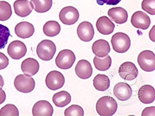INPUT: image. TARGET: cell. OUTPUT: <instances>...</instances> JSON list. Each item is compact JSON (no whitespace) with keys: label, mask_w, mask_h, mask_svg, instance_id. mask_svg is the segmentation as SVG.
I'll return each instance as SVG.
<instances>
[{"label":"cell","mask_w":155,"mask_h":116,"mask_svg":"<svg viewBox=\"0 0 155 116\" xmlns=\"http://www.w3.org/2000/svg\"><path fill=\"white\" fill-rule=\"evenodd\" d=\"M118 104L112 97L104 96L102 97L96 105L97 113L102 116H110L114 114L117 111Z\"/></svg>","instance_id":"obj_1"},{"label":"cell","mask_w":155,"mask_h":116,"mask_svg":"<svg viewBox=\"0 0 155 116\" xmlns=\"http://www.w3.org/2000/svg\"><path fill=\"white\" fill-rule=\"evenodd\" d=\"M56 51L55 44L50 40H45L38 44L36 49L39 58L43 61H49L54 56Z\"/></svg>","instance_id":"obj_2"},{"label":"cell","mask_w":155,"mask_h":116,"mask_svg":"<svg viewBox=\"0 0 155 116\" xmlns=\"http://www.w3.org/2000/svg\"><path fill=\"white\" fill-rule=\"evenodd\" d=\"M111 43L114 50L117 53H124L127 52L130 46V40L126 34L118 32L111 37Z\"/></svg>","instance_id":"obj_3"},{"label":"cell","mask_w":155,"mask_h":116,"mask_svg":"<svg viewBox=\"0 0 155 116\" xmlns=\"http://www.w3.org/2000/svg\"><path fill=\"white\" fill-rule=\"evenodd\" d=\"M76 56L74 53L70 50L65 49L60 51L55 59L56 66L64 70L70 69L74 63Z\"/></svg>","instance_id":"obj_4"},{"label":"cell","mask_w":155,"mask_h":116,"mask_svg":"<svg viewBox=\"0 0 155 116\" xmlns=\"http://www.w3.org/2000/svg\"><path fill=\"white\" fill-rule=\"evenodd\" d=\"M14 85L18 91L24 93L31 92L35 89V80L30 76L20 74L17 76L14 81Z\"/></svg>","instance_id":"obj_5"},{"label":"cell","mask_w":155,"mask_h":116,"mask_svg":"<svg viewBox=\"0 0 155 116\" xmlns=\"http://www.w3.org/2000/svg\"><path fill=\"white\" fill-rule=\"evenodd\" d=\"M138 64L143 71L151 72L155 69V56L154 53L150 50H145L139 55Z\"/></svg>","instance_id":"obj_6"},{"label":"cell","mask_w":155,"mask_h":116,"mask_svg":"<svg viewBox=\"0 0 155 116\" xmlns=\"http://www.w3.org/2000/svg\"><path fill=\"white\" fill-rule=\"evenodd\" d=\"M79 13L75 8L67 6L63 8L60 11L59 18L61 21L65 25H73L78 20Z\"/></svg>","instance_id":"obj_7"},{"label":"cell","mask_w":155,"mask_h":116,"mask_svg":"<svg viewBox=\"0 0 155 116\" xmlns=\"http://www.w3.org/2000/svg\"><path fill=\"white\" fill-rule=\"evenodd\" d=\"M65 82L64 75L60 72L56 70L50 72L47 75L45 79L46 84L48 88L53 91L62 88Z\"/></svg>","instance_id":"obj_8"},{"label":"cell","mask_w":155,"mask_h":116,"mask_svg":"<svg viewBox=\"0 0 155 116\" xmlns=\"http://www.w3.org/2000/svg\"><path fill=\"white\" fill-rule=\"evenodd\" d=\"M118 72L120 77L123 79L132 81L137 78L139 73L137 67L130 62H126L120 66Z\"/></svg>","instance_id":"obj_9"},{"label":"cell","mask_w":155,"mask_h":116,"mask_svg":"<svg viewBox=\"0 0 155 116\" xmlns=\"http://www.w3.org/2000/svg\"><path fill=\"white\" fill-rule=\"evenodd\" d=\"M27 48L22 42L16 40L9 44L7 49L8 54L12 59L20 60L26 54Z\"/></svg>","instance_id":"obj_10"},{"label":"cell","mask_w":155,"mask_h":116,"mask_svg":"<svg viewBox=\"0 0 155 116\" xmlns=\"http://www.w3.org/2000/svg\"><path fill=\"white\" fill-rule=\"evenodd\" d=\"M77 34L81 41L86 42L91 41L94 35L93 25L88 21L82 22L77 27Z\"/></svg>","instance_id":"obj_11"},{"label":"cell","mask_w":155,"mask_h":116,"mask_svg":"<svg viewBox=\"0 0 155 116\" xmlns=\"http://www.w3.org/2000/svg\"><path fill=\"white\" fill-rule=\"evenodd\" d=\"M132 25L135 28L146 30L151 24V20L147 14L142 11L134 12L130 20Z\"/></svg>","instance_id":"obj_12"},{"label":"cell","mask_w":155,"mask_h":116,"mask_svg":"<svg viewBox=\"0 0 155 116\" xmlns=\"http://www.w3.org/2000/svg\"><path fill=\"white\" fill-rule=\"evenodd\" d=\"M113 93L116 98L121 101L129 99L132 96V90L129 84L123 82L116 84L113 89Z\"/></svg>","instance_id":"obj_13"},{"label":"cell","mask_w":155,"mask_h":116,"mask_svg":"<svg viewBox=\"0 0 155 116\" xmlns=\"http://www.w3.org/2000/svg\"><path fill=\"white\" fill-rule=\"evenodd\" d=\"M15 12L21 17L28 16L34 9L32 3L28 0H17L13 4Z\"/></svg>","instance_id":"obj_14"},{"label":"cell","mask_w":155,"mask_h":116,"mask_svg":"<svg viewBox=\"0 0 155 116\" xmlns=\"http://www.w3.org/2000/svg\"><path fill=\"white\" fill-rule=\"evenodd\" d=\"M53 111L52 106L46 100H40L34 105L32 114L34 116H51L53 114Z\"/></svg>","instance_id":"obj_15"},{"label":"cell","mask_w":155,"mask_h":116,"mask_svg":"<svg viewBox=\"0 0 155 116\" xmlns=\"http://www.w3.org/2000/svg\"><path fill=\"white\" fill-rule=\"evenodd\" d=\"M75 70L77 76L83 79L89 78L93 72V68L90 63L85 60H81L78 62Z\"/></svg>","instance_id":"obj_16"},{"label":"cell","mask_w":155,"mask_h":116,"mask_svg":"<svg viewBox=\"0 0 155 116\" xmlns=\"http://www.w3.org/2000/svg\"><path fill=\"white\" fill-rule=\"evenodd\" d=\"M140 101L144 104L152 103L155 98V89L152 86L145 85L140 88L138 92Z\"/></svg>","instance_id":"obj_17"},{"label":"cell","mask_w":155,"mask_h":116,"mask_svg":"<svg viewBox=\"0 0 155 116\" xmlns=\"http://www.w3.org/2000/svg\"><path fill=\"white\" fill-rule=\"evenodd\" d=\"M15 32L19 37L22 39L28 38L35 32L32 24L27 21L21 22L18 24L15 28Z\"/></svg>","instance_id":"obj_18"},{"label":"cell","mask_w":155,"mask_h":116,"mask_svg":"<svg viewBox=\"0 0 155 116\" xmlns=\"http://www.w3.org/2000/svg\"><path fill=\"white\" fill-rule=\"evenodd\" d=\"M96 27L101 34L108 35L114 32L115 25L107 17L104 16L98 18L96 23Z\"/></svg>","instance_id":"obj_19"},{"label":"cell","mask_w":155,"mask_h":116,"mask_svg":"<svg viewBox=\"0 0 155 116\" xmlns=\"http://www.w3.org/2000/svg\"><path fill=\"white\" fill-rule=\"evenodd\" d=\"M108 14L111 20L116 23L121 24L127 22L128 18V14L124 8L116 7L110 9Z\"/></svg>","instance_id":"obj_20"},{"label":"cell","mask_w":155,"mask_h":116,"mask_svg":"<svg viewBox=\"0 0 155 116\" xmlns=\"http://www.w3.org/2000/svg\"><path fill=\"white\" fill-rule=\"evenodd\" d=\"M40 68L38 61L32 58H28L22 63L21 69L24 74L28 76H32L37 73Z\"/></svg>","instance_id":"obj_21"},{"label":"cell","mask_w":155,"mask_h":116,"mask_svg":"<svg viewBox=\"0 0 155 116\" xmlns=\"http://www.w3.org/2000/svg\"><path fill=\"white\" fill-rule=\"evenodd\" d=\"M92 51L96 56L103 58L108 55L110 48L109 43L105 40L96 41L92 46Z\"/></svg>","instance_id":"obj_22"},{"label":"cell","mask_w":155,"mask_h":116,"mask_svg":"<svg viewBox=\"0 0 155 116\" xmlns=\"http://www.w3.org/2000/svg\"><path fill=\"white\" fill-rule=\"evenodd\" d=\"M52 101L57 107H64L71 102V96L67 92L62 91L53 95Z\"/></svg>","instance_id":"obj_23"},{"label":"cell","mask_w":155,"mask_h":116,"mask_svg":"<svg viewBox=\"0 0 155 116\" xmlns=\"http://www.w3.org/2000/svg\"><path fill=\"white\" fill-rule=\"evenodd\" d=\"M93 81L95 88L99 91H106L110 86V82L109 77L104 74L97 75Z\"/></svg>","instance_id":"obj_24"},{"label":"cell","mask_w":155,"mask_h":116,"mask_svg":"<svg viewBox=\"0 0 155 116\" xmlns=\"http://www.w3.org/2000/svg\"><path fill=\"white\" fill-rule=\"evenodd\" d=\"M43 32L45 34L49 37L56 36L61 31L60 24L57 21H51L47 22L43 27Z\"/></svg>","instance_id":"obj_25"},{"label":"cell","mask_w":155,"mask_h":116,"mask_svg":"<svg viewBox=\"0 0 155 116\" xmlns=\"http://www.w3.org/2000/svg\"><path fill=\"white\" fill-rule=\"evenodd\" d=\"M94 63L97 69L100 71H106L110 68L112 60L108 55L103 58L95 56L94 59Z\"/></svg>","instance_id":"obj_26"},{"label":"cell","mask_w":155,"mask_h":116,"mask_svg":"<svg viewBox=\"0 0 155 116\" xmlns=\"http://www.w3.org/2000/svg\"><path fill=\"white\" fill-rule=\"evenodd\" d=\"M35 11L39 13H45L49 11L52 5V0H31Z\"/></svg>","instance_id":"obj_27"},{"label":"cell","mask_w":155,"mask_h":116,"mask_svg":"<svg viewBox=\"0 0 155 116\" xmlns=\"http://www.w3.org/2000/svg\"><path fill=\"white\" fill-rule=\"evenodd\" d=\"M11 5L8 2L0 1V21H5L8 20L12 14Z\"/></svg>","instance_id":"obj_28"},{"label":"cell","mask_w":155,"mask_h":116,"mask_svg":"<svg viewBox=\"0 0 155 116\" xmlns=\"http://www.w3.org/2000/svg\"><path fill=\"white\" fill-rule=\"evenodd\" d=\"M10 35L8 28L0 24V50L3 49L5 47Z\"/></svg>","instance_id":"obj_29"},{"label":"cell","mask_w":155,"mask_h":116,"mask_svg":"<svg viewBox=\"0 0 155 116\" xmlns=\"http://www.w3.org/2000/svg\"><path fill=\"white\" fill-rule=\"evenodd\" d=\"M19 115L18 110L16 106L12 104H8L0 110V116H14Z\"/></svg>","instance_id":"obj_30"},{"label":"cell","mask_w":155,"mask_h":116,"mask_svg":"<svg viewBox=\"0 0 155 116\" xmlns=\"http://www.w3.org/2000/svg\"><path fill=\"white\" fill-rule=\"evenodd\" d=\"M64 114L65 116H82L84 115V111L80 106L77 105H72L65 109Z\"/></svg>","instance_id":"obj_31"},{"label":"cell","mask_w":155,"mask_h":116,"mask_svg":"<svg viewBox=\"0 0 155 116\" xmlns=\"http://www.w3.org/2000/svg\"><path fill=\"white\" fill-rule=\"evenodd\" d=\"M143 10L151 15L155 14V0H143L142 3Z\"/></svg>","instance_id":"obj_32"},{"label":"cell","mask_w":155,"mask_h":116,"mask_svg":"<svg viewBox=\"0 0 155 116\" xmlns=\"http://www.w3.org/2000/svg\"><path fill=\"white\" fill-rule=\"evenodd\" d=\"M9 64V60L3 53L0 52V70L6 68Z\"/></svg>","instance_id":"obj_33"},{"label":"cell","mask_w":155,"mask_h":116,"mask_svg":"<svg viewBox=\"0 0 155 116\" xmlns=\"http://www.w3.org/2000/svg\"><path fill=\"white\" fill-rule=\"evenodd\" d=\"M121 0H96L97 3L99 5L102 6L105 4L109 5H116Z\"/></svg>","instance_id":"obj_34"},{"label":"cell","mask_w":155,"mask_h":116,"mask_svg":"<svg viewBox=\"0 0 155 116\" xmlns=\"http://www.w3.org/2000/svg\"><path fill=\"white\" fill-rule=\"evenodd\" d=\"M141 116H155V106H151V107H149L145 108L143 111Z\"/></svg>","instance_id":"obj_35"},{"label":"cell","mask_w":155,"mask_h":116,"mask_svg":"<svg viewBox=\"0 0 155 116\" xmlns=\"http://www.w3.org/2000/svg\"><path fill=\"white\" fill-rule=\"evenodd\" d=\"M6 96L5 91L2 88H0V105L2 104L5 101Z\"/></svg>","instance_id":"obj_36"},{"label":"cell","mask_w":155,"mask_h":116,"mask_svg":"<svg viewBox=\"0 0 155 116\" xmlns=\"http://www.w3.org/2000/svg\"><path fill=\"white\" fill-rule=\"evenodd\" d=\"M154 25L153 26V27L152 28V30L151 31H150L149 32V37L150 39H151L154 42Z\"/></svg>","instance_id":"obj_37"},{"label":"cell","mask_w":155,"mask_h":116,"mask_svg":"<svg viewBox=\"0 0 155 116\" xmlns=\"http://www.w3.org/2000/svg\"><path fill=\"white\" fill-rule=\"evenodd\" d=\"M4 84V81L2 76L0 75V87L2 88Z\"/></svg>","instance_id":"obj_38"}]
</instances>
